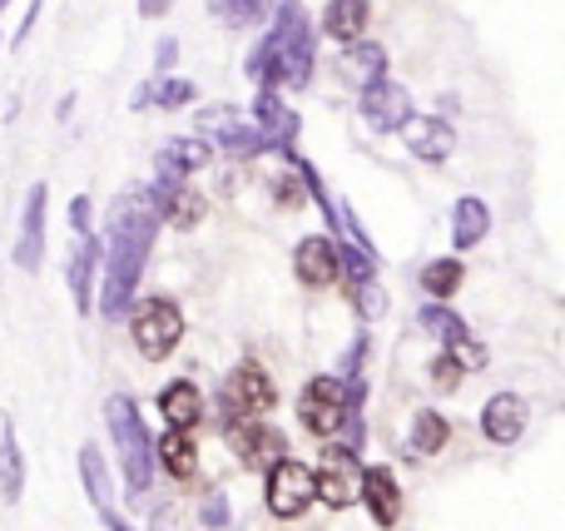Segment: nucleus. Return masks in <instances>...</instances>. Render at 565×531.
I'll return each instance as SVG.
<instances>
[{"mask_svg": "<svg viewBox=\"0 0 565 531\" xmlns=\"http://www.w3.org/2000/svg\"><path fill=\"white\" fill-rule=\"evenodd\" d=\"M159 238V214L154 199H149V184H135L109 204L105 219V238H99V298L95 308L105 314V323H125L129 308H135L139 278H145V264L154 254Z\"/></svg>", "mask_w": 565, "mask_h": 531, "instance_id": "nucleus-1", "label": "nucleus"}, {"mask_svg": "<svg viewBox=\"0 0 565 531\" xmlns=\"http://www.w3.org/2000/svg\"><path fill=\"white\" fill-rule=\"evenodd\" d=\"M312 65H318V40H312V20L302 0H274V25L254 40L244 60L248 85L258 89H308Z\"/></svg>", "mask_w": 565, "mask_h": 531, "instance_id": "nucleus-2", "label": "nucleus"}, {"mask_svg": "<svg viewBox=\"0 0 565 531\" xmlns=\"http://www.w3.org/2000/svg\"><path fill=\"white\" fill-rule=\"evenodd\" d=\"M105 427L119 447V472H125V492L129 497H145L149 482H154V453H149V427L139 417V403L129 393L105 397Z\"/></svg>", "mask_w": 565, "mask_h": 531, "instance_id": "nucleus-3", "label": "nucleus"}, {"mask_svg": "<svg viewBox=\"0 0 565 531\" xmlns=\"http://www.w3.org/2000/svg\"><path fill=\"white\" fill-rule=\"evenodd\" d=\"M125 323H129V333H135V348L149 358V363H164V358L179 348V338H184V314H179V304L164 294L139 298V304L129 308Z\"/></svg>", "mask_w": 565, "mask_h": 531, "instance_id": "nucleus-4", "label": "nucleus"}, {"mask_svg": "<svg viewBox=\"0 0 565 531\" xmlns=\"http://www.w3.org/2000/svg\"><path fill=\"white\" fill-rule=\"evenodd\" d=\"M199 139H204L209 149H218V155H228V159H258V155H268L258 125L248 119V109H238V105H209V109H199Z\"/></svg>", "mask_w": 565, "mask_h": 531, "instance_id": "nucleus-5", "label": "nucleus"}, {"mask_svg": "<svg viewBox=\"0 0 565 531\" xmlns=\"http://www.w3.org/2000/svg\"><path fill=\"white\" fill-rule=\"evenodd\" d=\"M312 487H318V497L332 507V512L358 507L362 502V463H358V453H348V447H338V443H322V457H318V467H312Z\"/></svg>", "mask_w": 565, "mask_h": 531, "instance_id": "nucleus-6", "label": "nucleus"}, {"mask_svg": "<svg viewBox=\"0 0 565 531\" xmlns=\"http://www.w3.org/2000/svg\"><path fill=\"white\" fill-rule=\"evenodd\" d=\"M342 413H348V387H342V378L322 373V378H308V383H302L298 417H302V427H308L312 437L332 443V437L342 433Z\"/></svg>", "mask_w": 565, "mask_h": 531, "instance_id": "nucleus-7", "label": "nucleus"}, {"mask_svg": "<svg viewBox=\"0 0 565 531\" xmlns=\"http://www.w3.org/2000/svg\"><path fill=\"white\" fill-rule=\"evenodd\" d=\"M264 502H268V512H274V517H282V522L302 517L312 502H318V487H312V467L298 463V457H282L278 467H268Z\"/></svg>", "mask_w": 565, "mask_h": 531, "instance_id": "nucleus-8", "label": "nucleus"}, {"mask_svg": "<svg viewBox=\"0 0 565 531\" xmlns=\"http://www.w3.org/2000/svg\"><path fill=\"white\" fill-rule=\"evenodd\" d=\"M358 109H362L372 135H402V125L417 115V109H412V89L397 85L392 75H377L372 85H362Z\"/></svg>", "mask_w": 565, "mask_h": 531, "instance_id": "nucleus-9", "label": "nucleus"}, {"mask_svg": "<svg viewBox=\"0 0 565 531\" xmlns=\"http://www.w3.org/2000/svg\"><path fill=\"white\" fill-rule=\"evenodd\" d=\"M224 433H228V447H234L238 463L248 467H278L288 457V443H282L278 427L258 423V417H224Z\"/></svg>", "mask_w": 565, "mask_h": 531, "instance_id": "nucleus-10", "label": "nucleus"}, {"mask_svg": "<svg viewBox=\"0 0 565 531\" xmlns=\"http://www.w3.org/2000/svg\"><path fill=\"white\" fill-rule=\"evenodd\" d=\"M278 403V387H274V378L264 373V363H238L234 373H228V383H224V417H258V413H268V407Z\"/></svg>", "mask_w": 565, "mask_h": 531, "instance_id": "nucleus-11", "label": "nucleus"}, {"mask_svg": "<svg viewBox=\"0 0 565 531\" xmlns=\"http://www.w3.org/2000/svg\"><path fill=\"white\" fill-rule=\"evenodd\" d=\"M248 119L258 125V135H264L268 155H298L302 119H298V109L282 105V95H274V89H258V99H254V109H248Z\"/></svg>", "mask_w": 565, "mask_h": 531, "instance_id": "nucleus-12", "label": "nucleus"}, {"mask_svg": "<svg viewBox=\"0 0 565 531\" xmlns=\"http://www.w3.org/2000/svg\"><path fill=\"white\" fill-rule=\"evenodd\" d=\"M45 204H50V184L35 179L20 209V238H15V268L20 274H40L45 264Z\"/></svg>", "mask_w": 565, "mask_h": 531, "instance_id": "nucleus-13", "label": "nucleus"}, {"mask_svg": "<svg viewBox=\"0 0 565 531\" xmlns=\"http://www.w3.org/2000/svg\"><path fill=\"white\" fill-rule=\"evenodd\" d=\"M214 164V149L204 145L199 135H179L169 145H159L154 155V184H189V174Z\"/></svg>", "mask_w": 565, "mask_h": 531, "instance_id": "nucleus-14", "label": "nucleus"}, {"mask_svg": "<svg viewBox=\"0 0 565 531\" xmlns=\"http://www.w3.org/2000/svg\"><path fill=\"white\" fill-rule=\"evenodd\" d=\"M292 274H298V284H308V288H332V284L342 278L338 238L308 234L298 248H292Z\"/></svg>", "mask_w": 565, "mask_h": 531, "instance_id": "nucleus-15", "label": "nucleus"}, {"mask_svg": "<svg viewBox=\"0 0 565 531\" xmlns=\"http://www.w3.org/2000/svg\"><path fill=\"white\" fill-rule=\"evenodd\" d=\"M402 139H407V155H417L422 164H447V155L457 149V129L441 115H412L402 125Z\"/></svg>", "mask_w": 565, "mask_h": 531, "instance_id": "nucleus-16", "label": "nucleus"}, {"mask_svg": "<svg viewBox=\"0 0 565 531\" xmlns=\"http://www.w3.org/2000/svg\"><path fill=\"white\" fill-rule=\"evenodd\" d=\"M362 502H367L372 522L382 531H392L402 522V482L392 477V467H382V463L362 467Z\"/></svg>", "mask_w": 565, "mask_h": 531, "instance_id": "nucleus-17", "label": "nucleus"}, {"mask_svg": "<svg viewBox=\"0 0 565 531\" xmlns=\"http://www.w3.org/2000/svg\"><path fill=\"white\" fill-rule=\"evenodd\" d=\"M149 199H154L159 224L169 229H194L209 214V199L194 184H149Z\"/></svg>", "mask_w": 565, "mask_h": 531, "instance_id": "nucleus-18", "label": "nucleus"}, {"mask_svg": "<svg viewBox=\"0 0 565 531\" xmlns=\"http://www.w3.org/2000/svg\"><path fill=\"white\" fill-rule=\"evenodd\" d=\"M481 433L497 447H516L521 433H526V397L521 393H497L481 407Z\"/></svg>", "mask_w": 565, "mask_h": 531, "instance_id": "nucleus-19", "label": "nucleus"}, {"mask_svg": "<svg viewBox=\"0 0 565 531\" xmlns=\"http://www.w3.org/2000/svg\"><path fill=\"white\" fill-rule=\"evenodd\" d=\"M65 278H70V298H75V314L89 318V304H95V278H99V238H75L65 258Z\"/></svg>", "mask_w": 565, "mask_h": 531, "instance_id": "nucleus-20", "label": "nucleus"}, {"mask_svg": "<svg viewBox=\"0 0 565 531\" xmlns=\"http://www.w3.org/2000/svg\"><path fill=\"white\" fill-rule=\"evenodd\" d=\"M159 413H164L169 427H179V433H194L199 423H204V393H199V383H189V378H174V383L159 387Z\"/></svg>", "mask_w": 565, "mask_h": 531, "instance_id": "nucleus-21", "label": "nucleus"}, {"mask_svg": "<svg viewBox=\"0 0 565 531\" xmlns=\"http://www.w3.org/2000/svg\"><path fill=\"white\" fill-rule=\"evenodd\" d=\"M487 234H491V209H487V199L461 194L457 209H451V248H457V254H467V248L487 244Z\"/></svg>", "mask_w": 565, "mask_h": 531, "instance_id": "nucleus-22", "label": "nucleus"}, {"mask_svg": "<svg viewBox=\"0 0 565 531\" xmlns=\"http://www.w3.org/2000/svg\"><path fill=\"white\" fill-rule=\"evenodd\" d=\"M149 453H154V463L164 467L169 477H179V482L199 472V443L189 433H179V427H164V437H154Z\"/></svg>", "mask_w": 565, "mask_h": 531, "instance_id": "nucleus-23", "label": "nucleus"}, {"mask_svg": "<svg viewBox=\"0 0 565 531\" xmlns=\"http://www.w3.org/2000/svg\"><path fill=\"white\" fill-rule=\"evenodd\" d=\"M0 497H6L10 507L25 497V453H20V437H15L10 413L0 417Z\"/></svg>", "mask_w": 565, "mask_h": 531, "instance_id": "nucleus-24", "label": "nucleus"}, {"mask_svg": "<svg viewBox=\"0 0 565 531\" xmlns=\"http://www.w3.org/2000/svg\"><path fill=\"white\" fill-rule=\"evenodd\" d=\"M367 15H372V0H328L322 30H328L338 45H358V40L367 35Z\"/></svg>", "mask_w": 565, "mask_h": 531, "instance_id": "nucleus-25", "label": "nucleus"}, {"mask_svg": "<svg viewBox=\"0 0 565 531\" xmlns=\"http://www.w3.org/2000/svg\"><path fill=\"white\" fill-rule=\"evenodd\" d=\"M338 75L348 79V85H358V89L372 85L377 75H387V50L372 45V40L367 45H348L342 50V60H338Z\"/></svg>", "mask_w": 565, "mask_h": 531, "instance_id": "nucleus-26", "label": "nucleus"}, {"mask_svg": "<svg viewBox=\"0 0 565 531\" xmlns=\"http://www.w3.org/2000/svg\"><path fill=\"white\" fill-rule=\"evenodd\" d=\"M199 99V89H194V79H184V75H154L145 89L135 95V105H159V109H184V105H194Z\"/></svg>", "mask_w": 565, "mask_h": 531, "instance_id": "nucleus-27", "label": "nucleus"}, {"mask_svg": "<svg viewBox=\"0 0 565 531\" xmlns=\"http://www.w3.org/2000/svg\"><path fill=\"white\" fill-rule=\"evenodd\" d=\"M417 323H422V333H431L441 348H457L461 338L471 333V328L461 323V314H457L451 304H422V308H417Z\"/></svg>", "mask_w": 565, "mask_h": 531, "instance_id": "nucleus-28", "label": "nucleus"}, {"mask_svg": "<svg viewBox=\"0 0 565 531\" xmlns=\"http://www.w3.org/2000/svg\"><path fill=\"white\" fill-rule=\"evenodd\" d=\"M79 482H85V497L95 512L109 507V463H105V453H99V443L79 447Z\"/></svg>", "mask_w": 565, "mask_h": 531, "instance_id": "nucleus-29", "label": "nucleus"}, {"mask_svg": "<svg viewBox=\"0 0 565 531\" xmlns=\"http://www.w3.org/2000/svg\"><path fill=\"white\" fill-rule=\"evenodd\" d=\"M447 443H451L447 417H441L437 407H417V417H412V447H417L422 457H437Z\"/></svg>", "mask_w": 565, "mask_h": 531, "instance_id": "nucleus-30", "label": "nucleus"}, {"mask_svg": "<svg viewBox=\"0 0 565 531\" xmlns=\"http://www.w3.org/2000/svg\"><path fill=\"white\" fill-rule=\"evenodd\" d=\"M461 278H467L461 258H431V264L422 268V288L431 294V304H447V298L461 288Z\"/></svg>", "mask_w": 565, "mask_h": 531, "instance_id": "nucleus-31", "label": "nucleus"}, {"mask_svg": "<svg viewBox=\"0 0 565 531\" xmlns=\"http://www.w3.org/2000/svg\"><path fill=\"white\" fill-rule=\"evenodd\" d=\"M209 6V15L218 20V25H254V20H264V10H268V0H204Z\"/></svg>", "mask_w": 565, "mask_h": 531, "instance_id": "nucleus-32", "label": "nucleus"}, {"mask_svg": "<svg viewBox=\"0 0 565 531\" xmlns=\"http://www.w3.org/2000/svg\"><path fill=\"white\" fill-rule=\"evenodd\" d=\"M228 522H234V512H228V492H224V487H214V492H209V502H204V527L224 531Z\"/></svg>", "mask_w": 565, "mask_h": 531, "instance_id": "nucleus-33", "label": "nucleus"}, {"mask_svg": "<svg viewBox=\"0 0 565 531\" xmlns=\"http://www.w3.org/2000/svg\"><path fill=\"white\" fill-rule=\"evenodd\" d=\"M174 65H179V40L164 35L154 45V75H174Z\"/></svg>", "mask_w": 565, "mask_h": 531, "instance_id": "nucleus-34", "label": "nucleus"}, {"mask_svg": "<svg viewBox=\"0 0 565 531\" xmlns=\"http://www.w3.org/2000/svg\"><path fill=\"white\" fill-rule=\"evenodd\" d=\"M461 378H467V373H461V368L451 363V358H437V368H431V383H437L441 393H451V387H461Z\"/></svg>", "mask_w": 565, "mask_h": 531, "instance_id": "nucleus-35", "label": "nucleus"}, {"mask_svg": "<svg viewBox=\"0 0 565 531\" xmlns=\"http://www.w3.org/2000/svg\"><path fill=\"white\" fill-rule=\"evenodd\" d=\"M70 229H75V238H89V194L70 199Z\"/></svg>", "mask_w": 565, "mask_h": 531, "instance_id": "nucleus-36", "label": "nucleus"}, {"mask_svg": "<svg viewBox=\"0 0 565 531\" xmlns=\"http://www.w3.org/2000/svg\"><path fill=\"white\" fill-rule=\"evenodd\" d=\"M40 6H45V0H30V6H25V20H20L15 35H10V50L25 45V40H30V30H35V20H40Z\"/></svg>", "mask_w": 565, "mask_h": 531, "instance_id": "nucleus-37", "label": "nucleus"}, {"mask_svg": "<svg viewBox=\"0 0 565 531\" xmlns=\"http://www.w3.org/2000/svg\"><path fill=\"white\" fill-rule=\"evenodd\" d=\"M174 10V0H139V15L145 20H159V15H169Z\"/></svg>", "mask_w": 565, "mask_h": 531, "instance_id": "nucleus-38", "label": "nucleus"}, {"mask_svg": "<svg viewBox=\"0 0 565 531\" xmlns=\"http://www.w3.org/2000/svg\"><path fill=\"white\" fill-rule=\"evenodd\" d=\"M99 522H105V531H135V527L125 522V517L115 512V507H99Z\"/></svg>", "mask_w": 565, "mask_h": 531, "instance_id": "nucleus-39", "label": "nucleus"}, {"mask_svg": "<svg viewBox=\"0 0 565 531\" xmlns=\"http://www.w3.org/2000/svg\"><path fill=\"white\" fill-rule=\"evenodd\" d=\"M6 6H10V0H0V15H6Z\"/></svg>", "mask_w": 565, "mask_h": 531, "instance_id": "nucleus-40", "label": "nucleus"}, {"mask_svg": "<svg viewBox=\"0 0 565 531\" xmlns=\"http://www.w3.org/2000/svg\"><path fill=\"white\" fill-rule=\"evenodd\" d=\"M0 45H6V40H0Z\"/></svg>", "mask_w": 565, "mask_h": 531, "instance_id": "nucleus-41", "label": "nucleus"}]
</instances>
